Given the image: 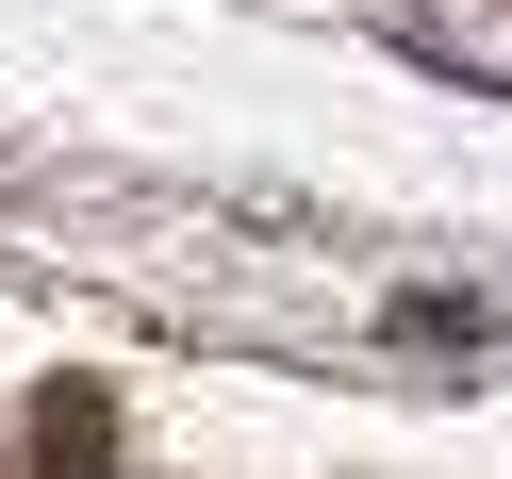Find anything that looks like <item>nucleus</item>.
I'll use <instances>...</instances> for the list:
<instances>
[{
  "label": "nucleus",
  "mask_w": 512,
  "mask_h": 479,
  "mask_svg": "<svg viewBox=\"0 0 512 479\" xmlns=\"http://www.w3.org/2000/svg\"><path fill=\"white\" fill-rule=\"evenodd\" d=\"M34 446H116V397H100V380H50V397H34Z\"/></svg>",
  "instance_id": "nucleus-1"
},
{
  "label": "nucleus",
  "mask_w": 512,
  "mask_h": 479,
  "mask_svg": "<svg viewBox=\"0 0 512 479\" xmlns=\"http://www.w3.org/2000/svg\"><path fill=\"white\" fill-rule=\"evenodd\" d=\"M380 331H397V347H479V298H397Z\"/></svg>",
  "instance_id": "nucleus-2"
}]
</instances>
